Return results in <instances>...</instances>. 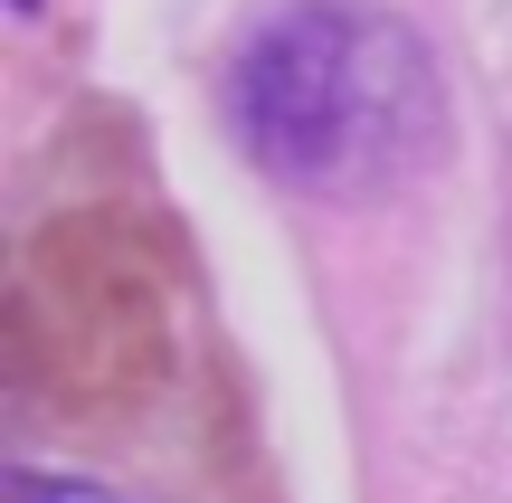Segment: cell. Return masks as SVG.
I'll return each instance as SVG.
<instances>
[{"label": "cell", "mask_w": 512, "mask_h": 503, "mask_svg": "<svg viewBox=\"0 0 512 503\" xmlns=\"http://www.w3.org/2000/svg\"><path fill=\"white\" fill-rule=\"evenodd\" d=\"M228 124L304 200H380L446 152V76L399 10L285 0L228 57Z\"/></svg>", "instance_id": "obj_1"}, {"label": "cell", "mask_w": 512, "mask_h": 503, "mask_svg": "<svg viewBox=\"0 0 512 503\" xmlns=\"http://www.w3.org/2000/svg\"><path fill=\"white\" fill-rule=\"evenodd\" d=\"M0 371L38 409H133L171 371V238L143 209H67L10 266Z\"/></svg>", "instance_id": "obj_2"}, {"label": "cell", "mask_w": 512, "mask_h": 503, "mask_svg": "<svg viewBox=\"0 0 512 503\" xmlns=\"http://www.w3.org/2000/svg\"><path fill=\"white\" fill-rule=\"evenodd\" d=\"M10 503H124V494L86 485V475H38V466H19L10 475Z\"/></svg>", "instance_id": "obj_3"}]
</instances>
